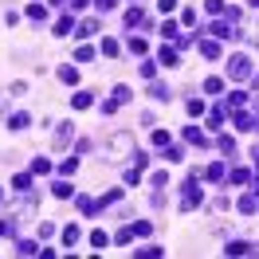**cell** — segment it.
Here are the masks:
<instances>
[{"label": "cell", "mask_w": 259, "mask_h": 259, "mask_svg": "<svg viewBox=\"0 0 259 259\" xmlns=\"http://www.w3.org/2000/svg\"><path fill=\"white\" fill-rule=\"evenodd\" d=\"M201 201H205V197H201V189H197V177H193V181H185V189H181V208H185V212H193Z\"/></svg>", "instance_id": "cell-1"}, {"label": "cell", "mask_w": 259, "mask_h": 259, "mask_svg": "<svg viewBox=\"0 0 259 259\" xmlns=\"http://www.w3.org/2000/svg\"><path fill=\"white\" fill-rule=\"evenodd\" d=\"M228 75L232 79H252V59L248 55H232L228 59Z\"/></svg>", "instance_id": "cell-2"}, {"label": "cell", "mask_w": 259, "mask_h": 259, "mask_svg": "<svg viewBox=\"0 0 259 259\" xmlns=\"http://www.w3.org/2000/svg\"><path fill=\"white\" fill-rule=\"evenodd\" d=\"M208 28H212L216 40H236V36H240V28H232V20H212Z\"/></svg>", "instance_id": "cell-3"}, {"label": "cell", "mask_w": 259, "mask_h": 259, "mask_svg": "<svg viewBox=\"0 0 259 259\" xmlns=\"http://www.w3.org/2000/svg\"><path fill=\"white\" fill-rule=\"evenodd\" d=\"M185 142H189V146H201V150L208 146V138L201 134V126H185Z\"/></svg>", "instance_id": "cell-4"}, {"label": "cell", "mask_w": 259, "mask_h": 259, "mask_svg": "<svg viewBox=\"0 0 259 259\" xmlns=\"http://www.w3.org/2000/svg\"><path fill=\"white\" fill-rule=\"evenodd\" d=\"M95 32H99V20H79V24H75V36H79V40H87V36H95Z\"/></svg>", "instance_id": "cell-5"}, {"label": "cell", "mask_w": 259, "mask_h": 259, "mask_svg": "<svg viewBox=\"0 0 259 259\" xmlns=\"http://www.w3.org/2000/svg\"><path fill=\"white\" fill-rule=\"evenodd\" d=\"M75 205H79V212H83V216H95V212H99V201H91V197H75Z\"/></svg>", "instance_id": "cell-6"}, {"label": "cell", "mask_w": 259, "mask_h": 259, "mask_svg": "<svg viewBox=\"0 0 259 259\" xmlns=\"http://www.w3.org/2000/svg\"><path fill=\"white\" fill-rule=\"evenodd\" d=\"M126 24H130V28H138V24H142V28H150V20H146V12H142V8H130V12H126Z\"/></svg>", "instance_id": "cell-7"}, {"label": "cell", "mask_w": 259, "mask_h": 259, "mask_svg": "<svg viewBox=\"0 0 259 259\" xmlns=\"http://www.w3.org/2000/svg\"><path fill=\"white\" fill-rule=\"evenodd\" d=\"M71 134H75V126H71V122H63V126H59V130H55V146H59V150H63V146H67V142H71Z\"/></svg>", "instance_id": "cell-8"}, {"label": "cell", "mask_w": 259, "mask_h": 259, "mask_svg": "<svg viewBox=\"0 0 259 259\" xmlns=\"http://www.w3.org/2000/svg\"><path fill=\"white\" fill-rule=\"evenodd\" d=\"M232 122H236V130H256V118H252V114H244V110H236V118H232Z\"/></svg>", "instance_id": "cell-9"}, {"label": "cell", "mask_w": 259, "mask_h": 259, "mask_svg": "<svg viewBox=\"0 0 259 259\" xmlns=\"http://www.w3.org/2000/svg\"><path fill=\"white\" fill-rule=\"evenodd\" d=\"M110 146H114L118 154H126V150H134V138H130V134H114V142H110Z\"/></svg>", "instance_id": "cell-10"}, {"label": "cell", "mask_w": 259, "mask_h": 259, "mask_svg": "<svg viewBox=\"0 0 259 259\" xmlns=\"http://www.w3.org/2000/svg\"><path fill=\"white\" fill-rule=\"evenodd\" d=\"M201 55L205 59H220V44L216 40H201Z\"/></svg>", "instance_id": "cell-11"}, {"label": "cell", "mask_w": 259, "mask_h": 259, "mask_svg": "<svg viewBox=\"0 0 259 259\" xmlns=\"http://www.w3.org/2000/svg\"><path fill=\"white\" fill-rule=\"evenodd\" d=\"M165 161H173V165H177V161H185V150H181V146H173V142H169V146H165Z\"/></svg>", "instance_id": "cell-12"}, {"label": "cell", "mask_w": 259, "mask_h": 259, "mask_svg": "<svg viewBox=\"0 0 259 259\" xmlns=\"http://www.w3.org/2000/svg\"><path fill=\"white\" fill-rule=\"evenodd\" d=\"M28 20H36V24H44V20H48V8H44V4L36 0V4L28 8Z\"/></svg>", "instance_id": "cell-13"}, {"label": "cell", "mask_w": 259, "mask_h": 259, "mask_svg": "<svg viewBox=\"0 0 259 259\" xmlns=\"http://www.w3.org/2000/svg\"><path fill=\"white\" fill-rule=\"evenodd\" d=\"M75 32V20L71 16H59V24H55V36H71Z\"/></svg>", "instance_id": "cell-14"}, {"label": "cell", "mask_w": 259, "mask_h": 259, "mask_svg": "<svg viewBox=\"0 0 259 259\" xmlns=\"http://www.w3.org/2000/svg\"><path fill=\"white\" fill-rule=\"evenodd\" d=\"M12 189H16V193H28V189H32V177H28V173H16V177H12Z\"/></svg>", "instance_id": "cell-15"}, {"label": "cell", "mask_w": 259, "mask_h": 259, "mask_svg": "<svg viewBox=\"0 0 259 259\" xmlns=\"http://www.w3.org/2000/svg\"><path fill=\"white\" fill-rule=\"evenodd\" d=\"M59 236H63V244H67V248H75V244H79V236H83V232H79V228H75V224H71V228H63V232H59Z\"/></svg>", "instance_id": "cell-16"}, {"label": "cell", "mask_w": 259, "mask_h": 259, "mask_svg": "<svg viewBox=\"0 0 259 259\" xmlns=\"http://www.w3.org/2000/svg\"><path fill=\"white\" fill-rule=\"evenodd\" d=\"M224 252H228V256H248V252H252V244H244V240H232Z\"/></svg>", "instance_id": "cell-17"}, {"label": "cell", "mask_w": 259, "mask_h": 259, "mask_svg": "<svg viewBox=\"0 0 259 259\" xmlns=\"http://www.w3.org/2000/svg\"><path fill=\"white\" fill-rule=\"evenodd\" d=\"M150 95H154L157 103H165V99H173V91H169L165 83H154V87H150Z\"/></svg>", "instance_id": "cell-18"}, {"label": "cell", "mask_w": 259, "mask_h": 259, "mask_svg": "<svg viewBox=\"0 0 259 259\" xmlns=\"http://www.w3.org/2000/svg\"><path fill=\"white\" fill-rule=\"evenodd\" d=\"M8 126H12V130H28V126H32V118H28V114H12V118H8Z\"/></svg>", "instance_id": "cell-19"}, {"label": "cell", "mask_w": 259, "mask_h": 259, "mask_svg": "<svg viewBox=\"0 0 259 259\" xmlns=\"http://www.w3.org/2000/svg\"><path fill=\"white\" fill-rule=\"evenodd\" d=\"M216 146H220V154H236V138H228V134H220V142H216Z\"/></svg>", "instance_id": "cell-20"}, {"label": "cell", "mask_w": 259, "mask_h": 259, "mask_svg": "<svg viewBox=\"0 0 259 259\" xmlns=\"http://www.w3.org/2000/svg\"><path fill=\"white\" fill-rule=\"evenodd\" d=\"M95 103V99H91V95H87V91H79V95H75V99H71V106H75V110H87V106Z\"/></svg>", "instance_id": "cell-21"}, {"label": "cell", "mask_w": 259, "mask_h": 259, "mask_svg": "<svg viewBox=\"0 0 259 259\" xmlns=\"http://www.w3.org/2000/svg\"><path fill=\"white\" fill-rule=\"evenodd\" d=\"M208 126H212V130H220V126H224V106H216V110L208 114Z\"/></svg>", "instance_id": "cell-22"}, {"label": "cell", "mask_w": 259, "mask_h": 259, "mask_svg": "<svg viewBox=\"0 0 259 259\" xmlns=\"http://www.w3.org/2000/svg\"><path fill=\"white\" fill-rule=\"evenodd\" d=\"M16 252H20V256H40V248H36L32 240H20V244H16Z\"/></svg>", "instance_id": "cell-23"}, {"label": "cell", "mask_w": 259, "mask_h": 259, "mask_svg": "<svg viewBox=\"0 0 259 259\" xmlns=\"http://www.w3.org/2000/svg\"><path fill=\"white\" fill-rule=\"evenodd\" d=\"M205 177H208V181H224V165H220V161H216V165H208Z\"/></svg>", "instance_id": "cell-24"}, {"label": "cell", "mask_w": 259, "mask_h": 259, "mask_svg": "<svg viewBox=\"0 0 259 259\" xmlns=\"http://www.w3.org/2000/svg\"><path fill=\"white\" fill-rule=\"evenodd\" d=\"M52 193H55V197H59V201H67V197H71V193H75V189H71V185H67V181H59V185H52Z\"/></svg>", "instance_id": "cell-25"}, {"label": "cell", "mask_w": 259, "mask_h": 259, "mask_svg": "<svg viewBox=\"0 0 259 259\" xmlns=\"http://www.w3.org/2000/svg\"><path fill=\"white\" fill-rule=\"evenodd\" d=\"M256 193H248V197H240V212H256Z\"/></svg>", "instance_id": "cell-26"}, {"label": "cell", "mask_w": 259, "mask_h": 259, "mask_svg": "<svg viewBox=\"0 0 259 259\" xmlns=\"http://www.w3.org/2000/svg\"><path fill=\"white\" fill-rule=\"evenodd\" d=\"M59 79H63V83H79V71H75V67H59Z\"/></svg>", "instance_id": "cell-27"}, {"label": "cell", "mask_w": 259, "mask_h": 259, "mask_svg": "<svg viewBox=\"0 0 259 259\" xmlns=\"http://www.w3.org/2000/svg\"><path fill=\"white\" fill-rule=\"evenodd\" d=\"M130 228H134V236H150V232H154L150 220H138V224H130Z\"/></svg>", "instance_id": "cell-28"}, {"label": "cell", "mask_w": 259, "mask_h": 259, "mask_svg": "<svg viewBox=\"0 0 259 259\" xmlns=\"http://www.w3.org/2000/svg\"><path fill=\"white\" fill-rule=\"evenodd\" d=\"M130 52H134V55H146V40H142V36H130Z\"/></svg>", "instance_id": "cell-29"}, {"label": "cell", "mask_w": 259, "mask_h": 259, "mask_svg": "<svg viewBox=\"0 0 259 259\" xmlns=\"http://www.w3.org/2000/svg\"><path fill=\"white\" fill-rule=\"evenodd\" d=\"M161 63H165V67H177V52H173V48H161Z\"/></svg>", "instance_id": "cell-30"}, {"label": "cell", "mask_w": 259, "mask_h": 259, "mask_svg": "<svg viewBox=\"0 0 259 259\" xmlns=\"http://www.w3.org/2000/svg\"><path fill=\"white\" fill-rule=\"evenodd\" d=\"M32 169H36V173H52V161H48V157H36Z\"/></svg>", "instance_id": "cell-31"}, {"label": "cell", "mask_w": 259, "mask_h": 259, "mask_svg": "<svg viewBox=\"0 0 259 259\" xmlns=\"http://www.w3.org/2000/svg\"><path fill=\"white\" fill-rule=\"evenodd\" d=\"M75 169H79V161H75V157H67V161H63V165H59V173H63V177H71V173H75Z\"/></svg>", "instance_id": "cell-32"}, {"label": "cell", "mask_w": 259, "mask_h": 259, "mask_svg": "<svg viewBox=\"0 0 259 259\" xmlns=\"http://www.w3.org/2000/svg\"><path fill=\"white\" fill-rule=\"evenodd\" d=\"M154 146H157V150H165V146H169V134H165V130H154Z\"/></svg>", "instance_id": "cell-33"}, {"label": "cell", "mask_w": 259, "mask_h": 259, "mask_svg": "<svg viewBox=\"0 0 259 259\" xmlns=\"http://www.w3.org/2000/svg\"><path fill=\"white\" fill-rule=\"evenodd\" d=\"M220 87H224L220 79H205V91H208V95H220Z\"/></svg>", "instance_id": "cell-34"}, {"label": "cell", "mask_w": 259, "mask_h": 259, "mask_svg": "<svg viewBox=\"0 0 259 259\" xmlns=\"http://www.w3.org/2000/svg\"><path fill=\"white\" fill-rule=\"evenodd\" d=\"M150 185H157V189H165V185H169V173H154V177H150Z\"/></svg>", "instance_id": "cell-35"}, {"label": "cell", "mask_w": 259, "mask_h": 259, "mask_svg": "<svg viewBox=\"0 0 259 259\" xmlns=\"http://www.w3.org/2000/svg\"><path fill=\"white\" fill-rule=\"evenodd\" d=\"M248 103V95H244V91H236V95H232V99H228V106H236V110H240V106Z\"/></svg>", "instance_id": "cell-36"}, {"label": "cell", "mask_w": 259, "mask_h": 259, "mask_svg": "<svg viewBox=\"0 0 259 259\" xmlns=\"http://www.w3.org/2000/svg\"><path fill=\"white\" fill-rule=\"evenodd\" d=\"M189 114H193V118H197V114H205V103H201V99H189Z\"/></svg>", "instance_id": "cell-37"}, {"label": "cell", "mask_w": 259, "mask_h": 259, "mask_svg": "<svg viewBox=\"0 0 259 259\" xmlns=\"http://www.w3.org/2000/svg\"><path fill=\"white\" fill-rule=\"evenodd\" d=\"M91 244H95V248H106L110 240H106V232H91Z\"/></svg>", "instance_id": "cell-38"}, {"label": "cell", "mask_w": 259, "mask_h": 259, "mask_svg": "<svg viewBox=\"0 0 259 259\" xmlns=\"http://www.w3.org/2000/svg\"><path fill=\"white\" fill-rule=\"evenodd\" d=\"M75 59H83V63H87V59H95V48H87V44H83V48L75 52Z\"/></svg>", "instance_id": "cell-39"}, {"label": "cell", "mask_w": 259, "mask_h": 259, "mask_svg": "<svg viewBox=\"0 0 259 259\" xmlns=\"http://www.w3.org/2000/svg\"><path fill=\"white\" fill-rule=\"evenodd\" d=\"M103 55H110V59H114V55H118V44H114V40H103Z\"/></svg>", "instance_id": "cell-40"}, {"label": "cell", "mask_w": 259, "mask_h": 259, "mask_svg": "<svg viewBox=\"0 0 259 259\" xmlns=\"http://www.w3.org/2000/svg\"><path fill=\"white\" fill-rule=\"evenodd\" d=\"M114 240H118V244H130V240H134V228H122V232H118Z\"/></svg>", "instance_id": "cell-41"}, {"label": "cell", "mask_w": 259, "mask_h": 259, "mask_svg": "<svg viewBox=\"0 0 259 259\" xmlns=\"http://www.w3.org/2000/svg\"><path fill=\"white\" fill-rule=\"evenodd\" d=\"M205 8H208V12H212V16H220V12H224V0H208Z\"/></svg>", "instance_id": "cell-42"}, {"label": "cell", "mask_w": 259, "mask_h": 259, "mask_svg": "<svg viewBox=\"0 0 259 259\" xmlns=\"http://www.w3.org/2000/svg\"><path fill=\"white\" fill-rule=\"evenodd\" d=\"M95 4H99V12H114L118 8V0H95Z\"/></svg>", "instance_id": "cell-43"}, {"label": "cell", "mask_w": 259, "mask_h": 259, "mask_svg": "<svg viewBox=\"0 0 259 259\" xmlns=\"http://www.w3.org/2000/svg\"><path fill=\"white\" fill-rule=\"evenodd\" d=\"M138 256H146V259H157V256H161V248H138Z\"/></svg>", "instance_id": "cell-44"}, {"label": "cell", "mask_w": 259, "mask_h": 259, "mask_svg": "<svg viewBox=\"0 0 259 259\" xmlns=\"http://www.w3.org/2000/svg\"><path fill=\"white\" fill-rule=\"evenodd\" d=\"M157 8H161V12H173V8H177V0H157Z\"/></svg>", "instance_id": "cell-45"}, {"label": "cell", "mask_w": 259, "mask_h": 259, "mask_svg": "<svg viewBox=\"0 0 259 259\" xmlns=\"http://www.w3.org/2000/svg\"><path fill=\"white\" fill-rule=\"evenodd\" d=\"M8 232H12V224H8V220H0V236H8Z\"/></svg>", "instance_id": "cell-46"}, {"label": "cell", "mask_w": 259, "mask_h": 259, "mask_svg": "<svg viewBox=\"0 0 259 259\" xmlns=\"http://www.w3.org/2000/svg\"><path fill=\"white\" fill-rule=\"evenodd\" d=\"M256 106H259V99H256Z\"/></svg>", "instance_id": "cell-47"}]
</instances>
